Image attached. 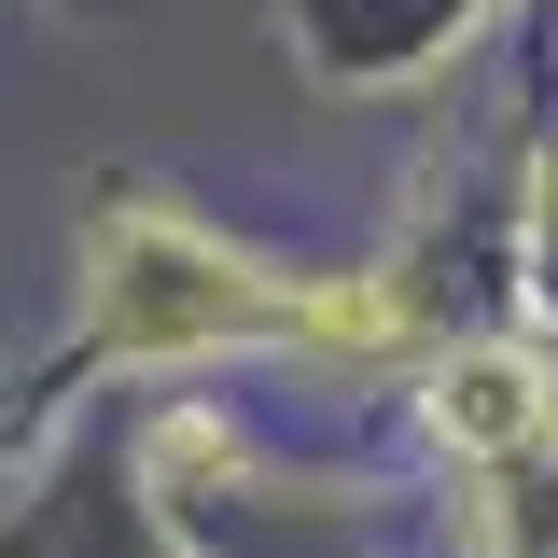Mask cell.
Returning a JSON list of instances; mask_svg holds the SVG:
<instances>
[{"label":"cell","instance_id":"cell-2","mask_svg":"<svg viewBox=\"0 0 558 558\" xmlns=\"http://www.w3.org/2000/svg\"><path fill=\"white\" fill-rule=\"evenodd\" d=\"M545 377L517 363V349H447L433 363V433L461 447V461H517V447H545Z\"/></svg>","mask_w":558,"mask_h":558},{"label":"cell","instance_id":"cell-3","mask_svg":"<svg viewBox=\"0 0 558 558\" xmlns=\"http://www.w3.org/2000/svg\"><path fill=\"white\" fill-rule=\"evenodd\" d=\"M279 322H293L307 349H391V336H405L391 279H293V293H279Z\"/></svg>","mask_w":558,"mask_h":558},{"label":"cell","instance_id":"cell-1","mask_svg":"<svg viewBox=\"0 0 558 558\" xmlns=\"http://www.w3.org/2000/svg\"><path fill=\"white\" fill-rule=\"evenodd\" d=\"M84 266H98V336L126 349V363L223 349V336H252V322H279V279H252L223 238L168 223V209H112L84 238Z\"/></svg>","mask_w":558,"mask_h":558}]
</instances>
